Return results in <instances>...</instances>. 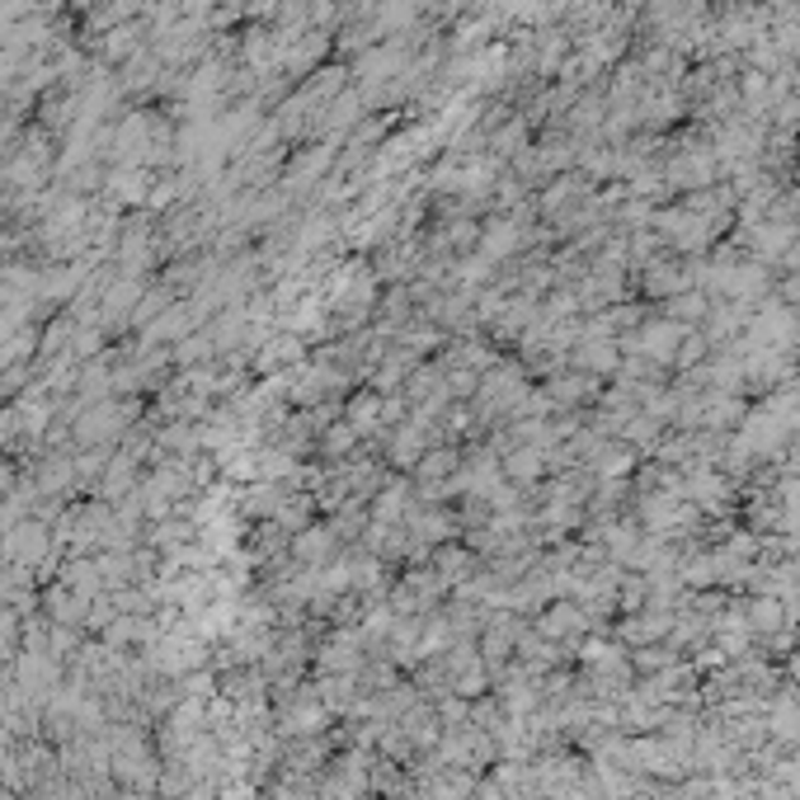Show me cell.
<instances>
[{"instance_id": "1", "label": "cell", "mask_w": 800, "mask_h": 800, "mask_svg": "<svg viewBox=\"0 0 800 800\" xmlns=\"http://www.w3.org/2000/svg\"><path fill=\"white\" fill-rule=\"evenodd\" d=\"M796 335H800V329H796V311L777 306V302H767L758 316L749 321V344H758V349H787Z\"/></svg>"}, {"instance_id": "2", "label": "cell", "mask_w": 800, "mask_h": 800, "mask_svg": "<svg viewBox=\"0 0 800 800\" xmlns=\"http://www.w3.org/2000/svg\"><path fill=\"white\" fill-rule=\"evenodd\" d=\"M546 396L556 405H584L599 396V376L593 372H556L552 382H546Z\"/></svg>"}, {"instance_id": "3", "label": "cell", "mask_w": 800, "mask_h": 800, "mask_svg": "<svg viewBox=\"0 0 800 800\" xmlns=\"http://www.w3.org/2000/svg\"><path fill=\"white\" fill-rule=\"evenodd\" d=\"M693 288V278H687V269H679V264H659V259H650V269H646V292L650 297H679V292H687Z\"/></svg>"}, {"instance_id": "4", "label": "cell", "mask_w": 800, "mask_h": 800, "mask_svg": "<svg viewBox=\"0 0 800 800\" xmlns=\"http://www.w3.org/2000/svg\"><path fill=\"white\" fill-rule=\"evenodd\" d=\"M505 471H509V480L532 485V480H537L542 471H546V448H537V443H518V448L509 452Z\"/></svg>"}, {"instance_id": "5", "label": "cell", "mask_w": 800, "mask_h": 800, "mask_svg": "<svg viewBox=\"0 0 800 800\" xmlns=\"http://www.w3.org/2000/svg\"><path fill=\"white\" fill-rule=\"evenodd\" d=\"M730 424H744V401L734 396V391L706 396V424L702 429H730Z\"/></svg>"}, {"instance_id": "6", "label": "cell", "mask_w": 800, "mask_h": 800, "mask_svg": "<svg viewBox=\"0 0 800 800\" xmlns=\"http://www.w3.org/2000/svg\"><path fill=\"white\" fill-rule=\"evenodd\" d=\"M386 452H391V462H396V466H419V457H424V429L405 424V429L391 433Z\"/></svg>"}, {"instance_id": "7", "label": "cell", "mask_w": 800, "mask_h": 800, "mask_svg": "<svg viewBox=\"0 0 800 800\" xmlns=\"http://www.w3.org/2000/svg\"><path fill=\"white\" fill-rule=\"evenodd\" d=\"M344 419H349L358 433H368L372 424H382V396H376V391H358V396H349V405H344Z\"/></svg>"}, {"instance_id": "8", "label": "cell", "mask_w": 800, "mask_h": 800, "mask_svg": "<svg viewBox=\"0 0 800 800\" xmlns=\"http://www.w3.org/2000/svg\"><path fill=\"white\" fill-rule=\"evenodd\" d=\"M706 311H711V306H706L702 292H679V297H669V302H664V316L679 321V325L683 321H706Z\"/></svg>"}, {"instance_id": "9", "label": "cell", "mask_w": 800, "mask_h": 800, "mask_svg": "<svg viewBox=\"0 0 800 800\" xmlns=\"http://www.w3.org/2000/svg\"><path fill=\"white\" fill-rule=\"evenodd\" d=\"M353 438H358V429H353L349 419H344V424H329V429L321 433V452H325V457H349V452H353Z\"/></svg>"}, {"instance_id": "10", "label": "cell", "mask_w": 800, "mask_h": 800, "mask_svg": "<svg viewBox=\"0 0 800 800\" xmlns=\"http://www.w3.org/2000/svg\"><path fill=\"white\" fill-rule=\"evenodd\" d=\"M622 438H626V443H636V448H654V438H659V419H650V415L626 419Z\"/></svg>"}, {"instance_id": "11", "label": "cell", "mask_w": 800, "mask_h": 800, "mask_svg": "<svg viewBox=\"0 0 800 800\" xmlns=\"http://www.w3.org/2000/svg\"><path fill=\"white\" fill-rule=\"evenodd\" d=\"M579 626H584V617H579L575 607H556L552 617H546L542 631H546V636H570V631H579Z\"/></svg>"}, {"instance_id": "12", "label": "cell", "mask_w": 800, "mask_h": 800, "mask_svg": "<svg viewBox=\"0 0 800 800\" xmlns=\"http://www.w3.org/2000/svg\"><path fill=\"white\" fill-rule=\"evenodd\" d=\"M466 565H471V556L462 552V546H448V552L438 556V570H443V575H462Z\"/></svg>"}, {"instance_id": "13", "label": "cell", "mask_w": 800, "mask_h": 800, "mask_svg": "<svg viewBox=\"0 0 800 800\" xmlns=\"http://www.w3.org/2000/svg\"><path fill=\"white\" fill-rule=\"evenodd\" d=\"M753 622H763V626H773V622H781V607L773 603V599H763L758 607H753Z\"/></svg>"}]
</instances>
